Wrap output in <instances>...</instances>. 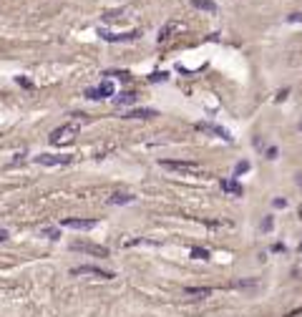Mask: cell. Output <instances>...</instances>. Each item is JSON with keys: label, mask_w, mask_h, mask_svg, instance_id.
Returning a JSON list of instances; mask_svg holds the SVG:
<instances>
[{"label": "cell", "mask_w": 302, "mask_h": 317, "mask_svg": "<svg viewBox=\"0 0 302 317\" xmlns=\"http://www.w3.org/2000/svg\"><path fill=\"white\" fill-rule=\"evenodd\" d=\"M81 123H83V121H68V123L58 126V129L51 131L48 141H51L53 146H66V144H71V141L78 136V131H81Z\"/></svg>", "instance_id": "cell-1"}, {"label": "cell", "mask_w": 302, "mask_h": 317, "mask_svg": "<svg viewBox=\"0 0 302 317\" xmlns=\"http://www.w3.org/2000/svg\"><path fill=\"white\" fill-rule=\"evenodd\" d=\"M164 169H169V172H179V174H199L202 166L194 164V161H177V159H164L159 161Z\"/></svg>", "instance_id": "cell-2"}, {"label": "cell", "mask_w": 302, "mask_h": 317, "mask_svg": "<svg viewBox=\"0 0 302 317\" xmlns=\"http://www.w3.org/2000/svg\"><path fill=\"white\" fill-rule=\"evenodd\" d=\"M33 161L40 164V166H66V164L73 161V156H66V154H38Z\"/></svg>", "instance_id": "cell-3"}, {"label": "cell", "mask_w": 302, "mask_h": 317, "mask_svg": "<svg viewBox=\"0 0 302 317\" xmlns=\"http://www.w3.org/2000/svg\"><path fill=\"white\" fill-rule=\"evenodd\" d=\"M114 96V83L106 78L103 83H98L96 88H89L86 91V98H91V101H103V98H111Z\"/></svg>", "instance_id": "cell-4"}, {"label": "cell", "mask_w": 302, "mask_h": 317, "mask_svg": "<svg viewBox=\"0 0 302 317\" xmlns=\"http://www.w3.org/2000/svg\"><path fill=\"white\" fill-rule=\"evenodd\" d=\"M73 252H86V255H96V257H109V249L101 244H89V242H73L71 244Z\"/></svg>", "instance_id": "cell-5"}, {"label": "cell", "mask_w": 302, "mask_h": 317, "mask_svg": "<svg viewBox=\"0 0 302 317\" xmlns=\"http://www.w3.org/2000/svg\"><path fill=\"white\" fill-rule=\"evenodd\" d=\"M71 274H96L101 280H114V272L109 269H101V267H93V264H81V267H73Z\"/></svg>", "instance_id": "cell-6"}, {"label": "cell", "mask_w": 302, "mask_h": 317, "mask_svg": "<svg viewBox=\"0 0 302 317\" xmlns=\"http://www.w3.org/2000/svg\"><path fill=\"white\" fill-rule=\"evenodd\" d=\"M141 33L131 30V33H109V30H101V38L109 40V43H128V40H136Z\"/></svg>", "instance_id": "cell-7"}, {"label": "cell", "mask_w": 302, "mask_h": 317, "mask_svg": "<svg viewBox=\"0 0 302 317\" xmlns=\"http://www.w3.org/2000/svg\"><path fill=\"white\" fill-rule=\"evenodd\" d=\"M63 227H68V229H78V231H89V229H93L98 222L96 219H63L60 222Z\"/></svg>", "instance_id": "cell-8"}, {"label": "cell", "mask_w": 302, "mask_h": 317, "mask_svg": "<svg viewBox=\"0 0 302 317\" xmlns=\"http://www.w3.org/2000/svg\"><path fill=\"white\" fill-rule=\"evenodd\" d=\"M179 28H181V26L177 23V20H171V23H166V26L159 30V43H164V40H169V38H171V33H177Z\"/></svg>", "instance_id": "cell-9"}, {"label": "cell", "mask_w": 302, "mask_h": 317, "mask_svg": "<svg viewBox=\"0 0 302 317\" xmlns=\"http://www.w3.org/2000/svg\"><path fill=\"white\" fill-rule=\"evenodd\" d=\"M222 189H224L227 194H232V197H242V184H237L232 179H224L222 181Z\"/></svg>", "instance_id": "cell-10"}, {"label": "cell", "mask_w": 302, "mask_h": 317, "mask_svg": "<svg viewBox=\"0 0 302 317\" xmlns=\"http://www.w3.org/2000/svg\"><path fill=\"white\" fill-rule=\"evenodd\" d=\"M184 294H189V297H209L211 289L209 287H184Z\"/></svg>", "instance_id": "cell-11"}, {"label": "cell", "mask_w": 302, "mask_h": 317, "mask_svg": "<svg viewBox=\"0 0 302 317\" xmlns=\"http://www.w3.org/2000/svg\"><path fill=\"white\" fill-rule=\"evenodd\" d=\"M156 111L154 109H136V111H128L126 118H154Z\"/></svg>", "instance_id": "cell-12"}, {"label": "cell", "mask_w": 302, "mask_h": 317, "mask_svg": "<svg viewBox=\"0 0 302 317\" xmlns=\"http://www.w3.org/2000/svg\"><path fill=\"white\" fill-rule=\"evenodd\" d=\"M106 23H116V20H123L126 18V8H121V10H109V13H103L101 15Z\"/></svg>", "instance_id": "cell-13"}, {"label": "cell", "mask_w": 302, "mask_h": 317, "mask_svg": "<svg viewBox=\"0 0 302 317\" xmlns=\"http://www.w3.org/2000/svg\"><path fill=\"white\" fill-rule=\"evenodd\" d=\"M131 202H134V197H131V194H121V192L109 197V204H131Z\"/></svg>", "instance_id": "cell-14"}, {"label": "cell", "mask_w": 302, "mask_h": 317, "mask_svg": "<svg viewBox=\"0 0 302 317\" xmlns=\"http://www.w3.org/2000/svg\"><path fill=\"white\" fill-rule=\"evenodd\" d=\"M116 103H119V106H131V103H136V93H131V91H126V93L116 96Z\"/></svg>", "instance_id": "cell-15"}, {"label": "cell", "mask_w": 302, "mask_h": 317, "mask_svg": "<svg viewBox=\"0 0 302 317\" xmlns=\"http://www.w3.org/2000/svg\"><path fill=\"white\" fill-rule=\"evenodd\" d=\"M199 129H202V131H211V134H219L222 139H227V141H229V134H227L224 129H219V126H209V123H199Z\"/></svg>", "instance_id": "cell-16"}, {"label": "cell", "mask_w": 302, "mask_h": 317, "mask_svg": "<svg viewBox=\"0 0 302 317\" xmlns=\"http://www.w3.org/2000/svg\"><path fill=\"white\" fill-rule=\"evenodd\" d=\"M194 3V8H202V10H207V13H214L217 10V5L211 3V0H191Z\"/></svg>", "instance_id": "cell-17"}, {"label": "cell", "mask_w": 302, "mask_h": 317, "mask_svg": "<svg viewBox=\"0 0 302 317\" xmlns=\"http://www.w3.org/2000/svg\"><path fill=\"white\" fill-rule=\"evenodd\" d=\"M40 234L46 237V239H58V237H60V231H58L56 227H43V229H40Z\"/></svg>", "instance_id": "cell-18"}, {"label": "cell", "mask_w": 302, "mask_h": 317, "mask_svg": "<svg viewBox=\"0 0 302 317\" xmlns=\"http://www.w3.org/2000/svg\"><path fill=\"white\" fill-rule=\"evenodd\" d=\"M191 257H194V259H209V252H207V249H199V247H194V249H191Z\"/></svg>", "instance_id": "cell-19"}, {"label": "cell", "mask_w": 302, "mask_h": 317, "mask_svg": "<svg viewBox=\"0 0 302 317\" xmlns=\"http://www.w3.org/2000/svg\"><path fill=\"white\" fill-rule=\"evenodd\" d=\"M247 169H249V164H247V161H242V164H237L234 172H237V174H242V172H247Z\"/></svg>", "instance_id": "cell-20"}, {"label": "cell", "mask_w": 302, "mask_h": 317, "mask_svg": "<svg viewBox=\"0 0 302 317\" xmlns=\"http://www.w3.org/2000/svg\"><path fill=\"white\" fill-rule=\"evenodd\" d=\"M262 229H265V231H270V229H272V217H267V219H265V224H262Z\"/></svg>", "instance_id": "cell-21"}, {"label": "cell", "mask_w": 302, "mask_h": 317, "mask_svg": "<svg viewBox=\"0 0 302 317\" xmlns=\"http://www.w3.org/2000/svg\"><path fill=\"white\" fill-rule=\"evenodd\" d=\"M274 206H282V209H285V206H287V202H285V199H274Z\"/></svg>", "instance_id": "cell-22"}, {"label": "cell", "mask_w": 302, "mask_h": 317, "mask_svg": "<svg viewBox=\"0 0 302 317\" xmlns=\"http://www.w3.org/2000/svg\"><path fill=\"white\" fill-rule=\"evenodd\" d=\"M5 239H8V231H5V229H0V242H5Z\"/></svg>", "instance_id": "cell-23"}, {"label": "cell", "mask_w": 302, "mask_h": 317, "mask_svg": "<svg viewBox=\"0 0 302 317\" xmlns=\"http://www.w3.org/2000/svg\"><path fill=\"white\" fill-rule=\"evenodd\" d=\"M297 129H300V131H302V118H300V123H297Z\"/></svg>", "instance_id": "cell-24"}, {"label": "cell", "mask_w": 302, "mask_h": 317, "mask_svg": "<svg viewBox=\"0 0 302 317\" xmlns=\"http://www.w3.org/2000/svg\"><path fill=\"white\" fill-rule=\"evenodd\" d=\"M300 219H302V206H300Z\"/></svg>", "instance_id": "cell-25"}, {"label": "cell", "mask_w": 302, "mask_h": 317, "mask_svg": "<svg viewBox=\"0 0 302 317\" xmlns=\"http://www.w3.org/2000/svg\"><path fill=\"white\" fill-rule=\"evenodd\" d=\"M300 252H302V242H300Z\"/></svg>", "instance_id": "cell-26"}]
</instances>
